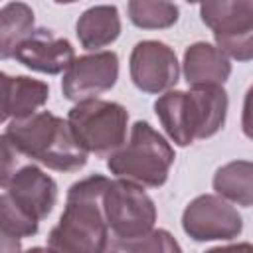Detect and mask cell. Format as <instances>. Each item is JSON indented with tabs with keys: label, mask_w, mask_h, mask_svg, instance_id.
Wrapping results in <instances>:
<instances>
[{
	"label": "cell",
	"mask_w": 253,
	"mask_h": 253,
	"mask_svg": "<svg viewBox=\"0 0 253 253\" xmlns=\"http://www.w3.org/2000/svg\"><path fill=\"white\" fill-rule=\"evenodd\" d=\"M111 178L91 174L69 186L65 208L47 233L49 253H103L111 229L105 217L103 198Z\"/></svg>",
	"instance_id": "cell-1"
},
{
	"label": "cell",
	"mask_w": 253,
	"mask_h": 253,
	"mask_svg": "<svg viewBox=\"0 0 253 253\" xmlns=\"http://www.w3.org/2000/svg\"><path fill=\"white\" fill-rule=\"evenodd\" d=\"M2 136L22 156L55 172H77L87 164L89 154L77 142L67 119L49 111H40L24 121H10Z\"/></svg>",
	"instance_id": "cell-2"
},
{
	"label": "cell",
	"mask_w": 253,
	"mask_h": 253,
	"mask_svg": "<svg viewBox=\"0 0 253 253\" xmlns=\"http://www.w3.org/2000/svg\"><path fill=\"white\" fill-rule=\"evenodd\" d=\"M172 144L146 121L130 126L126 144L107 158V168L115 178L134 182L142 188H160L166 184L174 164Z\"/></svg>",
	"instance_id": "cell-3"
},
{
	"label": "cell",
	"mask_w": 253,
	"mask_h": 253,
	"mask_svg": "<svg viewBox=\"0 0 253 253\" xmlns=\"http://www.w3.org/2000/svg\"><path fill=\"white\" fill-rule=\"evenodd\" d=\"M67 123L87 154L109 158L126 144L128 111L115 101L91 99L67 113Z\"/></svg>",
	"instance_id": "cell-4"
},
{
	"label": "cell",
	"mask_w": 253,
	"mask_h": 253,
	"mask_svg": "<svg viewBox=\"0 0 253 253\" xmlns=\"http://www.w3.org/2000/svg\"><path fill=\"white\" fill-rule=\"evenodd\" d=\"M200 18L211 30L215 45L229 59H253V0L202 2Z\"/></svg>",
	"instance_id": "cell-5"
},
{
	"label": "cell",
	"mask_w": 253,
	"mask_h": 253,
	"mask_svg": "<svg viewBox=\"0 0 253 253\" xmlns=\"http://www.w3.org/2000/svg\"><path fill=\"white\" fill-rule=\"evenodd\" d=\"M105 217L113 237L132 239L154 229L156 206L142 186L115 178L109 182L103 198Z\"/></svg>",
	"instance_id": "cell-6"
},
{
	"label": "cell",
	"mask_w": 253,
	"mask_h": 253,
	"mask_svg": "<svg viewBox=\"0 0 253 253\" xmlns=\"http://www.w3.org/2000/svg\"><path fill=\"white\" fill-rule=\"evenodd\" d=\"M184 233L198 241H229L241 235L243 219L237 208L217 194L196 196L182 211Z\"/></svg>",
	"instance_id": "cell-7"
},
{
	"label": "cell",
	"mask_w": 253,
	"mask_h": 253,
	"mask_svg": "<svg viewBox=\"0 0 253 253\" xmlns=\"http://www.w3.org/2000/svg\"><path fill=\"white\" fill-rule=\"evenodd\" d=\"M128 73L134 87L148 95L172 91L180 79V63L176 51L158 40L138 42L128 55Z\"/></svg>",
	"instance_id": "cell-8"
},
{
	"label": "cell",
	"mask_w": 253,
	"mask_h": 253,
	"mask_svg": "<svg viewBox=\"0 0 253 253\" xmlns=\"http://www.w3.org/2000/svg\"><path fill=\"white\" fill-rule=\"evenodd\" d=\"M0 200L10 204L20 215L40 223L51 213L57 202V184L40 166L26 164L2 184Z\"/></svg>",
	"instance_id": "cell-9"
},
{
	"label": "cell",
	"mask_w": 253,
	"mask_h": 253,
	"mask_svg": "<svg viewBox=\"0 0 253 253\" xmlns=\"http://www.w3.org/2000/svg\"><path fill=\"white\" fill-rule=\"evenodd\" d=\"M119 79V55L103 49L75 57L71 67L63 73L61 93L71 103H83L99 99V95L111 91Z\"/></svg>",
	"instance_id": "cell-10"
},
{
	"label": "cell",
	"mask_w": 253,
	"mask_h": 253,
	"mask_svg": "<svg viewBox=\"0 0 253 253\" xmlns=\"http://www.w3.org/2000/svg\"><path fill=\"white\" fill-rule=\"evenodd\" d=\"M12 57L32 71L59 75L65 73L75 61V49L69 40L57 38L51 30L36 28L16 47Z\"/></svg>",
	"instance_id": "cell-11"
},
{
	"label": "cell",
	"mask_w": 253,
	"mask_h": 253,
	"mask_svg": "<svg viewBox=\"0 0 253 253\" xmlns=\"http://www.w3.org/2000/svg\"><path fill=\"white\" fill-rule=\"evenodd\" d=\"M227 107L229 97L221 85L190 87V91H186V113L194 140L217 134L225 125Z\"/></svg>",
	"instance_id": "cell-12"
},
{
	"label": "cell",
	"mask_w": 253,
	"mask_h": 253,
	"mask_svg": "<svg viewBox=\"0 0 253 253\" xmlns=\"http://www.w3.org/2000/svg\"><path fill=\"white\" fill-rule=\"evenodd\" d=\"M49 99V85L28 75L2 71V123L24 121L40 113Z\"/></svg>",
	"instance_id": "cell-13"
},
{
	"label": "cell",
	"mask_w": 253,
	"mask_h": 253,
	"mask_svg": "<svg viewBox=\"0 0 253 253\" xmlns=\"http://www.w3.org/2000/svg\"><path fill=\"white\" fill-rule=\"evenodd\" d=\"M182 73L190 87H223L231 75V59L215 43L194 42L184 51Z\"/></svg>",
	"instance_id": "cell-14"
},
{
	"label": "cell",
	"mask_w": 253,
	"mask_h": 253,
	"mask_svg": "<svg viewBox=\"0 0 253 253\" xmlns=\"http://www.w3.org/2000/svg\"><path fill=\"white\" fill-rule=\"evenodd\" d=\"M75 34L83 49L87 51H103V47L111 45L121 36V16L117 6L97 4L81 12L75 24Z\"/></svg>",
	"instance_id": "cell-15"
},
{
	"label": "cell",
	"mask_w": 253,
	"mask_h": 253,
	"mask_svg": "<svg viewBox=\"0 0 253 253\" xmlns=\"http://www.w3.org/2000/svg\"><path fill=\"white\" fill-rule=\"evenodd\" d=\"M217 196L229 204L251 208L253 206V160H231L219 166L211 178Z\"/></svg>",
	"instance_id": "cell-16"
},
{
	"label": "cell",
	"mask_w": 253,
	"mask_h": 253,
	"mask_svg": "<svg viewBox=\"0 0 253 253\" xmlns=\"http://www.w3.org/2000/svg\"><path fill=\"white\" fill-rule=\"evenodd\" d=\"M154 113L176 146H190L194 142L186 113V91L172 89L158 95L154 101Z\"/></svg>",
	"instance_id": "cell-17"
},
{
	"label": "cell",
	"mask_w": 253,
	"mask_h": 253,
	"mask_svg": "<svg viewBox=\"0 0 253 253\" xmlns=\"http://www.w3.org/2000/svg\"><path fill=\"white\" fill-rule=\"evenodd\" d=\"M34 30V10L26 2L4 4L0 8V57L10 59Z\"/></svg>",
	"instance_id": "cell-18"
},
{
	"label": "cell",
	"mask_w": 253,
	"mask_h": 253,
	"mask_svg": "<svg viewBox=\"0 0 253 253\" xmlns=\"http://www.w3.org/2000/svg\"><path fill=\"white\" fill-rule=\"evenodd\" d=\"M126 14L140 30H166L178 22L180 8L164 0H130L126 4Z\"/></svg>",
	"instance_id": "cell-19"
},
{
	"label": "cell",
	"mask_w": 253,
	"mask_h": 253,
	"mask_svg": "<svg viewBox=\"0 0 253 253\" xmlns=\"http://www.w3.org/2000/svg\"><path fill=\"white\" fill-rule=\"evenodd\" d=\"M103 253H182V247L170 231L158 227L132 239L111 235Z\"/></svg>",
	"instance_id": "cell-20"
},
{
	"label": "cell",
	"mask_w": 253,
	"mask_h": 253,
	"mask_svg": "<svg viewBox=\"0 0 253 253\" xmlns=\"http://www.w3.org/2000/svg\"><path fill=\"white\" fill-rule=\"evenodd\" d=\"M18 156H22V154L10 144L8 138L2 136V180H0V184H6L12 178V174L18 170V160H20Z\"/></svg>",
	"instance_id": "cell-21"
},
{
	"label": "cell",
	"mask_w": 253,
	"mask_h": 253,
	"mask_svg": "<svg viewBox=\"0 0 253 253\" xmlns=\"http://www.w3.org/2000/svg\"><path fill=\"white\" fill-rule=\"evenodd\" d=\"M241 130L243 134L253 140V85L247 89L245 99H243V109H241Z\"/></svg>",
	"instance_id": "cell-22"
},
{
	"label": "cell",
	"mask_w": 253,
	"mask_h": 253,
	"mask_svg": "<svg viewBox=\"0 0 253 253\" xmlns=\"http://www.w3.org/2000/svg\"><path fill=\"white\" fill-rule=\"evenodd\" d=\"M204 253H253V245L247 241L241 243H231V245H219V247H211Z\"/></svg>",
	"instance_id": "cell-23"
},
{
	"label": "cell",
	"mask_w": 253,
	"mask_h": 253,
	"mask_svg": "<svg viewBox=\"0 0 253 253\" xmlns=\"http://www.w3.org/2000/svg\"><path fill=\"white\" fill-rule=\"evenodd\" d=\"M0 253H22V239L0 233Z\"/></svg>",
	"instance_id": "cell-24"
},
{
	"label": "cell",
	"mask_w": 253,
	"mask_h": 253,
	"mask_svg": "<svg viewBox=\"0 0 253 253\" xmlns=\"http://www.w3.org/2000/svg\"><path fill=\"white\" fill-rule=\"evenodd\" d=\"M24 253H49V249H47V247H30V249L24 251Z\"/></svg>",
	"instance_id": "cell-25"
}]
</instances>
